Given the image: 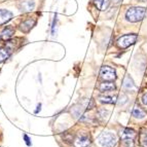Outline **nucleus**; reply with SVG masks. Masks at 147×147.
<instances>
[{"mask_svg": "<svg viewBox=\"0 0 147 147\" xmlns=\"http://www.w3.org/2000/svg\"><path fill=\"white\" fill-rule=\"evenodd\" d=\"M146 15V9L140 6L130 7L125 11V20L131 23H137L142 21Z\"/></svg>", "mask_w": 147, "mask_h": 147, "instance_id": "nucleus-1", "label": "nucleus"}, {"mask_svg": "<svg viewBox=\"0 0 147 147\" xmlns=\"http://www.w3.org/2000/svg\"><path fill=\"white\" fill-rule=\"evenodd\" d=\"M117 138L114 133L105 131L102 132L98 137V143L102 147H113L116 144Z\"/></svg>", "mask_w": 147, "mask_h": 147, "instance_id": "nucleus-2", "label": "nucleus"}, {"mask_svg": "<svg viewBox=\"0 0 147 147\" xmlns=\"http://www.w3.org/2000/svg\"><path fill=\"white\" fill-rule=\"evenodd\" d=\"M120 137H121V141H123V144L125 147H134L135 145V139L137 137V134L134 130L132 129H129V127H125L123 129L121 134H120Z\"/></svg>", "mask_w": 147, "mask_h": 147, "instance_id": "nucleus-3", "label": "nucleus"}, {"mask_svg": "<svg viewBox=\"0 0 147 147\" xmlns=\"http://www.w3.org/2000/svg\"><path fill=\"white\" fill-rule=\"evenodd\" d=\"M137 34H125L118 38L117 41H116V44L120 49H127L130 45H133V44L135 43L137 41Z\"/></svg>", "mask_w": 147, "mask_h": 147, "instance_id": "nucleus-4", "label": "nucleus"}, {"mask_svg": "<svg viewBox=\"0 0 147 147\" xmlns=\"http://www.w3.org/2000/svg\"><path fill=\"white\" fill-rule=\"evenodd\" d=\"M100 76L106 81H113L116 79L115 69L109 66H103L100 69Z\"/></svg>", "mask_w": 147, "mask_h": 147, "instance_id": "nucleus-5", "label": "nucleus"}, {"mask_svg": "<svg viewBox=\"0 0 147 147\" xmlns=\"http://www.w3.org/2000/svg\"><path fill=\"white\" fill-rule=\"evenodd\" d=\"M73 144L75 147H88V145L91 144V137L88 134H84V133L79 134L74 139Z\"/></svg>", "mask_w": 147, "mask_h": 147, "instance_id": "nucleus-6", "label": "nucleus"}, {"mask_svg": "<svg viewBox=\"0 0 147 147\" xmlns=\"http://www.w3.org/2000/svg\"><path fill=\"white\" fill-rule=\"evenodd\" d=\"M35 7L34 0H22L19 3V8L22 12H29L33 10Z\"/></svg>", "mask_w": 147, "mask_h": 147, "instance_id": "nucleus-7", "label": "nucleus"}, {"mask_svg": "<svg viewBox=\"0 0 147 147\" xmlns=\"http://www.w3.org/2000/svg\"><path fill=\"white\" fill-rule=\"evenodd\" d=\"M35 24H36V20H35V19H28V20L21 23L20 30L23 33H28V32L31 31L32 28L34 27Z\"/></svg>", "mask_w": 147, "mask_h": 147, "instance_id": "nucleus-8", "label": "nucleus"}, {"mask_svg": "<svg viewBox=\"0 0 147 147\" xmlns=\"http://www.w3.org/2000/svg\"><path fill=\"white\" fill-rule=\"evenodd\" d=\"M13 34H15V28L11 27V26H6V27L1 31V33H0V39L6 41V40L10 39Z\"/></svg>", "mask_w": 147, "mask_h": 147, "instance_id": "nucleus-9", "label": "nucleus"}, {"mask_svg": "<svg viewBox=\"0 0 147 147\" xmlns=\"http://www.w3.org/2000/svg\"><path fill=\"white\" fill-rule=\"evenodd\" d=\"M99 101L104 104H117L118 96H99Z\"/></svg>", "mask_w": 147, "mask_h": 147, "instance_id": "nucleus-10", "label": "nucleus"}, {"mask_svg": "<svg viewBox=\"0 0 147 147\" xmlns=\"http://www.w3.org/2000/svg\"><path fill=\"white\" fill-rule=\"evenodd\" d=\"M13 15H12V12L9 11L7 9H3L1 8L0 9V25L5 24L6 22H8L9 20H11Z\"/></svg>", "mask_w": 147, "mask_h": 147, "instance_id": "nucleus-11", "label": "nucleus"}, {"mask_svg": "<svg viewBox=\"0 0 147 147\" xmlns=\"http://www.w3.org/2000/svg\"><path fill=\"white\" fill-rule=\"evenodd\" d=\"M116 88L115 84H113L112 81H104L100 84L99 86V90H100L102 93H105V92H111L114 91Z\"/></svg>", "mask_w": 147, "mask_h": 147, "instance_id": "nucleus-12", "label": "nucleus"}, {"mask_svg": "<svg viewBox=\"0 0 147 147\" xmlns=\"http://www.w3.org/2000/svg\"><path fill=\"white\" fill-rule=\"evenodd\" d=\"M11 55V49L8 47H0V63L6 61Z\"/></svg>", "mask_w": 147, "mask_h": 147, "instance_id": "nucleus-13", "label": "nucleus"}, {"mask_svg": "<svg viewBox=\"0 0 147 147\" xmlns=\"http://www.w3.org/2000/svg\"><path fill=\"white\" fill-rule=\"evenodd\" d=\"M109 0H94V4L99 10H106L109 6Z\"/></svg>", "mask_w": 147, "mask_h": 147, "instance_id": "nucleus-14", "label": "nucleus"}, {"mask_svg": "<svg viewBox=\"0 0 147 147\" xmlns=\"http://www.w3.org/2000/svg\"><path fill=\"white\" fill-rule=\"evenodd\" d=\"M132 115L135 118H139V119H141V118H144L145 116H146V114H145V112L140 107H138V106H134V108L132 109Z\"/></svg>", "mask_w": 147, "mask_h": 147, "instance_id": "nucleus-15", "label": "nucleus"}, {"mask_svg": "<svg viewBox=\"0 0 147 147\" xmlns=\"http://www.w3.org/2000/svg\"><path fill=\"white\" fill-rule=\"evenodd\" d=\"M123 88H127V90H134V88H135L134 80H133L130 75L125 76V80H123Z\"/></svg>", "mask_w": 147, "mask_h": 147, "instance_id": "nucleus-16", "label": "nucleus"}, {"mask_svg": "<svg viewBox=\"0 0 147 147\" xmlns=\"http://www.w3.org/2000/svg\"><path fill=\"white\" fill-rule=\"evenodd\" d=\"M62 139L64 142L68 143V144H71L72 142H74V136L70 132H65L64 134H62Z\"/></svg>", "mask_w": 147, "mask_h": 147, "instance_id": "nucleus-17", "label": "nucleus"}, {"mask_svg": "<svg viewBox=\"0 0 147 147\" xmlns=\"http://www.w3.org/2000/svg\"><path fill=\"white\" fill-rule=\"evenodd\" d=\"M140 144L142 147H147V134L145 132H141L140 133Z\"/></svg>", "mask_w": 147, "mask_h": 147, "instance_id": "nucleus-18", "label": "nucleus"}, {"mask_svg": "<svg viewBox=\"0 0 147 147\" xmlns=\"http://www.w3.org/2000/svg\"><path fill=\"white\" fill-rule=\"evenodd\" d=\"M98 115H99V117L105 119V118H107L108 116H109V111L105 110V109H101V110H99Z\"/></svg>", "mask_w": 147, "mask_h": 147, "instance_id": "nucleus-19", "label": "nucleus"}, {"mask_svg": "<svg viewBox=\"0 0 147 147\" xmlns=\"http://www.w3.org/2000/svg\"><path fill=\"white\" fill-rule=\"evenodd\" d=\"M56 22H57V15H55L54 23H53V26H52V33H53V35H55V28H56Z\"/></svg>", "mask_w": 147, "mask_h": 147, "instance_id": "nucleus-20", "label": "nucleus"}, {"mask_svg": "<svg viewBox=\"0 0 147 147\" xmlns=\"http://www.w3.org/2000/svg\"><path fill=\"white\" fill-rule=\"evenodd\" d=\"M24 139L26 140V143H27V145H31V142H30V139H29V137H28L27 135H24Z\"/></svg>", "mask_w": 147, "mask_h": 147, "instance_id": "nucleus-21", "label": "nucleus"}, {"mask_svg": "<svg viewBox=\"0 0 147 147\" xmlns=\"http://www.w3.org/2000/svg\"><path fill=\"white\" fill-rule=\"evenodd\" d=\"M142 100H143V103H144L145 105H147V94H145V95L143 96Z\"/></svg>", "mask_w": 147, "mask_h": 147, "instance_id": "nucleus-22", "label": "nucleus"}, {"mask_svg": "<svg viewBox=\"0 0 147 147\" xmlns=\"http://www.w3.org/2000/svg\"><path fill=\"white\" fill-rule=\"evenodd\" d=\"M113 1H114V2H116V3H118L120 1V0H113Z\"/></svg>", "mask_w": 147, "mask_h": 147, "instance_id": "nucleus-23", "label": "nucleus"}, {"mask_svg": "<svg viewBox=\"0 0 147 147\" xmlns=\"http://www.w3.org/2000/svg\"><path fill=\"white\" fill-rule=\"evenodd\" d=\"M141 1H143V2H145V1H147V0H141Z\"/></svg>", "mask_w": 147, "mask_h": 147, "instance_id": "nucleus-24", "label": "nucleus"}]
</instances>
